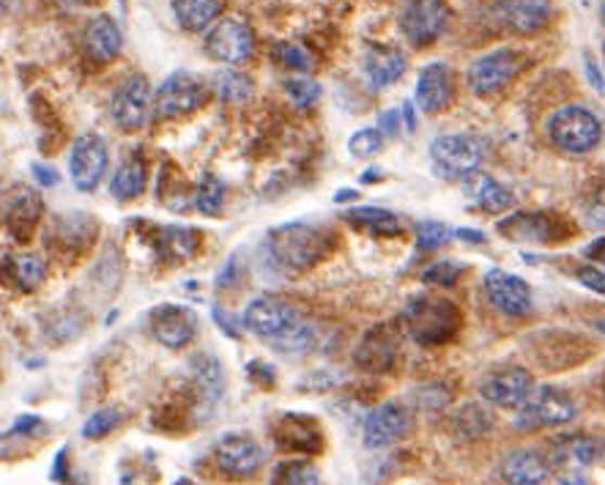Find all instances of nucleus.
<instances>
[{"mask_svg": "<svg viewBox=\"0 0 605 485\" xmlns=\"http://www.w3.org/2000/svg\"><path fill=\"white\" fill-rule=\"evenodd\" d=\"M299 321V310L294 305H288V302L278 299V296H258L244 310V327L253 335L263 337V341H274V337L285 335Z\"/></svg>", "mask_w": 605, "mask_h": 485, "instance_id": "obj_9", "label": "nucleus"}, {"mask_svg": "<svg viewBox=\"0 0 605 485\" xmlns=\"http://www.w3.org/2000/svg\"><path fill=\"white\" fill-rule=\"evenodd\" d=\"M222 201H226V181L217 179L214 174L203 176L201 187L195 192L197 212L206 214V217H217L222 212Z\"/></svg>", "mask_w": 605, "mask_h": 485, "instance_id": "obj_37", "label": "nucleus"}, {"mask_svg": "<svg viewBox=\"0 0 605 485\" xmlns=\"http://www.w3.org/2000/svg\"><path fill=\"white\" fill-rule=\"evenodd\" d=\"M285 88H288L291 102H294L299 111H305V107H310V104H316L318 99H321V86L312 80H291Z\"/></svg>", "mask_w": 605, "mask_h": 485, "instance_id": "obj_45", "label": "nucleus"}, {"mask_svg": "<svg viewBox=\"0 0 605 485\" xmlns=\"http://www.w3.org/2000/svg\"><path fill=\"white\" fill-rule=\"evenodd\" d=\"M206 52L219 64L239 66L253 59L255 34L242 20H222L206 36Z\"/></svg>", "mask_w": 605, "mask_h": 485, "instance_id": "obj_13", "label": "nucleus"}, {"mask_svg": "<svg viewBox=\"0 0 605 485\" xmlns=\"http://www.w3.org/2000/svg\"><path fill=\"white\" fill-rule=\"evenodd\" d=\"M403 330L420 346H438L455 337L461 330V312L455 302L438 299V296H414L403 310Z\"/></svg>", "mask_w": 605, "mask_h": 485, "instance_id": "obj_1", "label": "nucleus"}, {"mask_svg": "<svg viewBox=\"0 0 605 485\" xmlns=\"http://www.w3.org/2000/svg\"><path fill=\"white\" fill-rule=\"evenodd\" d=\"M151 332L165 348L190 346L197 332V312L186 305H159L151 310Z\"/></svg>", "mask_w": 605, "mask_h": 485, "instance_id": "obj_14", "label": "nucleus"}, {"mask_svg": "<svg viewBox=\"0 0 605 485\" xmlns=\"http://www.w3.org/2000/svg\"><path fill=\"white\" fill-rule=\"evenodd\" d=\"M416 233V247L420 250H436L447 242L450 231H447L445 222H436V220H425V222H416L414 228Z\"/></svg>", "mask_w": 605, "mask_h": 485, "instance_id": "obj_44", "label": "nucleus"}, {"mask_svg": "<svg viewBox=\"0 0 605 485\" xmlns=\"http://www.w3.org/2000/svg\"><path fill=\"white\" fill-rule=\"evenodd\" d=\"M587 255H592V258H597V255H603V237H600L597 242H594L592 247L587 250Z\"/></svg>", "mask_w": 605, "mask_h": 485, "instance_id": "obj_53", "label": "nucleus"}, {"mask_svg": "<svg viewBox=\"0 0 605 485\" xmlns=\"http://www.w3.org/2000/svg\"><path fill=\"white\" fill-rule=\"evenodd\" d=\"M548 138L565 154H587L603 138V124L587 107H562L548 122Z\"/></svg>", "mask_w": 605, "mask_h": 485, "instance_id": "obj_4", "label": "nucleus"}, {"mask_svg": "<svg viewBox=\"0 0 605 485\" xmlns=\"http://www.w3.org/2000/svg\"><path fill=\"white\" fill-rule=\"evenodd\" d=\"M452 427L461 439H479L482 434H488L493 427V420H490L488 411L477 404H466L452 420Z\"/></svg>", "mask_w": 605, "mask_h": 485, "instance_id": "obj_35", "label": "nucleus"}, {"mask_svg": "<svg viewBox=\"0 0 605 485\" xmlns=\"http://www.w3.org/2000/svg\"><path fill=\"white\" fill-rule=\"evenodd\" d=\"M271 346H278L280 352L283 354H305L307 348L316 343V330H312L310 323H305V321H299L294 327V330H288L285 335H280V337H274V341H269Z\"/></svg>", "mask_w": 605, "mask_h": 485, "instance_id": "obj_38", "label": "nucleus"}, {"mask_svg": "<svg viewBox=\"0 0 605 485\" xmlns=\"http://www.w3.org/2000/svg\"><path fill=\"white\" fill-rule=\"evenodd\" d=\"M535 390V379L529 370L524 368H504L490 373L482 384H479V395L488 404L499 406V409H518L529 393Z\"/></svg>", "mask_w": 605, "mask_h": 485, "instance_id": "obj_18", "label": "nucleus"}, {"mask_svg": "<svg viewBox=\"0 0 605 485\" xmlns=\"http://www.w3.org/2000/svg\"><path fill=\"white\" fill-rule=\"evenodd\" d=\"M458 237L468 239V242H474V244L485 242V233L482 231H474V228H461V231H458Z\"/></svg>", "mask_w": 605, "mask_h": 485, "instance_id": "obj_52", "label": "nucleus"}, {"mask_svg": "<svg viewBox=\"0 0 605 485\" xmlns=\"http://www.w3.org/2000/svg\"><path fill=\"white\" fill-rule=\"evenodd\" d=\"M346 220L353 228H362L370 231L373 237H400L403 233V222L398 220V214L387 212V208L378 206H359L353 212L346 214Z\"/></svg>", "mask_w": 605, "mask_h": 485, "instance_id": "obj_29", "label": "nucleus"}, {"mask_svg": "<svg viewBox=\"0 0 605 485\" xmlns=\"http://www.w3.org/2000/svg\"><path fill=\"white\" fill-rule=\"evenodd\" d=\"M351 197H357V192H351V190H340L335 195V201L337 203H346V201H351Z\"/></svg>", "mask_w": 605, "mask_h": 485, "instance_id": "obj_54", "label": "nucleus"}, {"mask_svg": "<svg viewBox=\"0 0 605 485\" xmlns=\"http://www.w3.org/2000/svg\"><path fill=\"white\" fill-rule=\"evenodd\" d=\"M41 197L28 187H14L7 195H0V212H3V222L12 228L14 233H25L28 228L36 226L41 217Z\"/></svg>", "mask_w": 605, "mask_h": 485, "instance_id": "obj_24", "label": "nucleus"}, {"mask_svg": "<svg viewBox=\"0 0 605 485\" xmlns=\"http://www.w3.org/2000/svg\"><path fill=\"white\" fill-rule=\"evenodd\" d=\"M192 373H195V382L201 387V398L208 404H217L219 395H222V368H219L217 359L211 354H197L192 359Z\"/></svg>", "mask_w": 605, "mask_h": 485, "instance_id": "obj_34", "label": "nucleus"}, {"mask_svg": "<svg viewBox=\"0 0 605 485\" xmlns=\"http://www.w3.org/2000/svg\"><path fill=\"white\" fill-rule=\"evenodd\" d=\"M600 452H603V447L592 436H565L554 445V456H551L554 463H548V467L559 474L562 483H583L581 472L597 461Z\"/></svg>", "mask_w": 605, "mask_h": 485, "instance_id": "obj_17", "label": "nucleus"}, {"mask_svg": "<svg viewBox=\"0 0 605 485\" xmlns=\"http://www.w3.org/2000/svg\"><path fill=\"white\" fill-rule=\"evenodd\" d=\"M151 113V86L143 75H132L116 88L110 99V116L127 132L145 127Z\"/></svg>", "mask_w": 605, "mask_h": 485, "instance_id": "obj_12", "label": "nucleus"}, {"mask_svg": "<svg viewBox=\"0 0 605 485\" xmlns=\"http://www.w3.org/2000/svg\"><path fill=\"white\" fill-rule=\"evenodd\" d=\"M12 280L23 291H36L47 280V260L36 253H20L9 260Z\"/></svg>", "mask_w": 605, "mask_h": 485, "instance_id": "obj_33", "label": "nucleus"}, {"mask_svg": "<svg viewBox=\"0 0 605 485\" xmlns=\"http://www.w3.org/2000/svg\"><path fill=\"white\" fill-rule=\"evenodd\" d=\"M271 434L278 439V447L291 452H321L323 434L316 420H310L307 414H283L278 420V425L271 427Z\"/></svg>", "mask_w": 605, "mask_h": 485, "instance_id": "obj_22", "label": "nucleus"}, {"mask_svg": "<svg viewBox=\"0 0 605 485\" xmlns=\"http://www.w3.org/2000/svg\"><path fill=\"white\" fill-rule=\"evenodd\" d=\"M524 69V59L513 50H490L468 69V86L477 97H490L507 88Z\"/></svg>", "mask_w": 605, "mask_h": 485, "instance_id": "obj_8", "label": "nucleus"}, {"mask_svg": "<svg viewBox=\"0 0 605 485\" xmlns=\"http://www.w3.org/2000/svg\"><path fill=\"white\" fill-rule=\"evenodd\" d=\"M411 427H414V417L411 411L406 409L403 404H381L364 417V427H362V436H364V447L370 450H381V447H389L395 442L406 439L411 434Z\"/></svg>", "mask_w": 605, "mask_h": 485, "instance_id": "obj_11", "label": "nucleus"}, {"mask_svg": "<svg viewBox=\"0 0 605 485\" xmlns=\"http://www.w3.org/2000/svg\"><path fill=\"white\" fill-rule=\"evenodd\" d=\"M499 233L510 239H518V242H529V244H545L554 239V220L548 214H529L520 212L513 214L510 220L499 222Z\"/></svg>", "mask_w": 605, "mask_h": 485, "instance_id": "obj_28", "label": "nucleus"}, {"mask_svg": "<svg viewBox=\"0 0 605 485\" xmlns=\"http://www.w3.org/2000/svg\"><path fill=\"white\" fill-rule=\"evenodd\" d=\"M381 179V174L378 170H368V174H364V184H373V181H378Z\"/></svg>", "mask_w": 605, "mask_h": 485, "instance_id": "obj_55", "label": "nucleus"}, {"mask_svg": "<svg viewBox=\"0 0 605 485\" xmlns=\"http://www.w3.org/2000/svg\"><path fill=\"white\" fill-rule=\"evenodd\" d=\"M34 174H36V179H39V184H44V187L59 184V174H55V168H47V165H34Z\"/></svg>", "mask_w": 605, "mask_h": 485, "instance_id": "obj_49", "label": "nucleus"}, {"mask_svg": "<svg viewBox=\"0 0 605 485\" xmlns=\"http://www.w3.org/2000/svg\"><path fill=\"white\" fill-rule=\"evenodd\" d=\"M493 14L507 30L529 36L548 25V20H551V0H497Z\"/></svg>", "mask_w": 605, "mask_h": 485, "instance_id": "obj_19", "label": "nucleus"}, {"mask_svg": "<svg viewBox=\"0 0 605 485\" xmlns=\"http://www.w3.org/2000/svg\"><path fill=\"white\" fill-rule=\"evenodd\" d=\"M145 184H149V168L140 156H129L121 168L116 170L113 181H110V192L116 201H134L138 195H143Z\"/></svg>", "mask_w": 605, "mask_h": 485, "instance_id": "obj_30", "label": "nucleus"}, {"mask_svg": "<svg viewBox=\"0 0 605 485\" xmlns=\"http://www.w3.org/2000/svg\"><path fill=\"white\" fill-rule=\"evenodd\" d=\"M211 88L217 91V97L222 99V102H244V99L253 93V80L233 69H222L214 75Z\"/></svg>", "mask_w": 605, "mask_h": 485, "instance_id": "obj_36", "label": "nucleus"}, {"mask_svg": "<svg viewBox=\"0 0 605 485\" xmlns=\"http://www.w3.org/2000/svg\"><path fill=\"white\" fill-rule=\"evenodd\" d=\"M118 422H121V411L118 409L93 411L86 420V425H82V436H86V439H102L110 431H116Z\"/></svg>", "mask_w": 605, "mask_h": 485, "instance_id": "obj_41", "label": "nucleus"}, {"mask_svg": "<svg viewBox=\"0 0 605 485\" xmlns=\"http://www.w3.org/2000/svg\"><path fill=\"white\" fill-rule=\"evenodd\" d=\"M39 425V417H34V414H25L23 420L17 422V425L12 427V434H28V431H34V427Z\"/></svg>", "mask_w": 605, "mask_h": 485, "instance_id": "obj_50", "label": "nucleus"}, {"mask_svg": "<svg viewBox=\"0 0 605 485\" xmlns=\"http://www.w3.org/2000/svg\"><path fill=\"white\" fill-rule=\"evenodd\" d=\"M572 417H576V404H572L570 395L556 387H537L518 406L515 425L524 427V431H537V427L567 425V422H572Z\"/></svg>", "mask_w": 605, "mask_h": 485, "instance_id": "obj_5", "label": "nucleus"}, {"mask_svg": "<svg viewBox=\"0 0 605 485\" xmlns=\"http://www.w3.org/2000/svg\"><path fill=\"white\" fill-rule=\"evenodd\" d=\"M271 55H274V61H278L283 69H291V72L312 69V55L301 44H278Z\"/></svg>", "mask_w": 605, "mask_h": 485, "instance_id": "obj_40", "label": "nucleus"}, {"mask_svg": "<svg viewBox=\"0 0 605 485\" xmlns=\"http://www.w3.org/2000/svg\"><path fill=\"white\" fill-rule=\"evenodd\" d=\"M269 250L278 258V264L299 272V269H310L326 258L332 250V239L326 237V231L307 226V222H285V226L269 231Z\"/></svg>", "mask_w": 605, "mask_h": 485, "instance_id": "obj_2", "label": "nucleus"}, {"mask_svg": "<svg viewBox=\"0 0 605 485\" xmlns=\"http://www.w3.org/2000/svg\"><path fill=\"white\" fill-rule=\"evenodd\" d=\"M82 47H86V55L93 64H110L113 59H118L124 36L110 17H93L86 34H82Z\"/></svg>", "mask_w": 605, "mask_h": 485, "instance_id": "obj_25", "label": "nucleus"}, {"mask_svg": "<svg viewBox=\"0 0 605 485\" xmlns=\"http://www.w3.org/2000/svg\"><path fill=\"white\" fill-rule=\"evenodd\" d=\"M156 247L165 260H186L197 253L201 247V233L195 228H162L159 239H156Z\"/></svg>", "mask_w": 605, "mask_h": 485, "instance_id": "obj_31", "label": "nucleus"}, {"mask_svg": "<svg viewBox=\"0 0 605 485\" xmlns=\"http://www.w3.org/2000/svg\"><path fill=\"white\" fill-rule=\"evenodd\" d=\"M485 296L499 312L513 318H524L531 312V289L524 278L510 275L504 269H490L485 275Z\"/></svg>", "mask_w": 605, "mask_h": 485, "instance_id": "obj_15", "label": "nucleus"}, {"mask_svg": "<svg viewBox=\"0 0 605 485\" xmlns=\"http://www.w3.org/2000/svg\"><path fill=\"white\" fill-rule=\"evenodd\" d=\"M69 474H66V450L59 452V458H55V469H52V480H66Z\"/></svg>", "mask_w": 605, "mask_h": 485, "instance_id": "obj_51", "label": "nucleus"}, {"mask_svg": "<svg viewBox=\"0 0 605 485\" xmlns=\"http://www.w3.org/2000/svg\"><path fill=\"white\" fill-rule=\"evenodd\" d=\"M274 480L278 483H296V485H316L321 480V472H318L312 463L305 461H285L283 467H278L274 472Z\"/></svg>", "mask_w": 605, "mask_h": 485, "instance_id": "obj_39", "label": "nucleus"}, {"mask_svg": "<svg viewBox=\"0 0 605 485\" xmlns=\"http://www.w3.org/2000/svg\"><path fill=\"white\" fill-rule=\"evenodd\" d=\"M214 461L231 477H249V474H255L263 467L266 452L253 436L228 434L214 447Z\"/></svg>", "mask_w": 605, "mask_h": 485, "instance_id": "obj_16", "label": "nucleus"}, {"mask_svg": "<svg viewBox=\"0 0 605 485\" xmlns=\"http://www.w3.org/2000/svg\"><path fill=\"white\" fill-rule=\"evenodd\" d=\"M211 316H214V321L219 323V330L226 332L228 337H242V327H239V321H236V316L233 312H226V307H219V305H214V310H211Z\"/></svg>", "mask_w": 605, "mask_h": 485, "instance_id": "obj_46", "label": "nucleus"}, {"mask_svg": "<svg viewBox=\"0 0 605 485\" xmlns=\"http://www.w3.org/2000/svg\"><path fill=\"white\" fill-rule=\"evenodd\" d=\"M450 25V9L445 0H406V9L400 14V30L406 41L414 47H427Z\"/></svg>", "mask_w": 605, "mask_h": 485, "instance_id": "obj_7", "label": "nucleus"}, {"mask_svg": "<svg viewBox=\"0 0 605 485\" xmlns=\"http://www.w3.org/2000/svg\"><path fill=\"white\" fill-rule=\"evenodd\" d=\"M463 192H466V197L474 206L488 214H502L515 203V195L507 187L499 184V181L490 179V176L477 174V170L463 176Z\"/></svg>", "mask_w": 605, "mask_h": 485, "instance_id": "obj_26", "label": "nucleus"}, {"mask_svg": "<svg viewBox=\"0 0 605 485\" xmlns=\"http://www.w3.org/2000/svg\"><path fill=\"white\" fill-rule=\"evenodd\" d=\"M499 472H502V477L507 480V483L518 485H537L551 477V467H548L545 458L535 450H513L502 461Z\"/></svg>", "mask_w": 605, "mask_h": 485, "instance_id": "obj_27", "label": "nucleus"}, {"mask_svg": "<svg viewBox=\"0 0 605 485\" xmlns=\"http://www.w3.org/2000/svg\"><path fill=\"white\" fill-rule=\"evenodd\" d=\"M364 80L373 91L392 86L400 77L406 75V55L392 47H370L368 55H364Z\"/></svg>", "mask_w": 605, "mask_h": 485, "instance_id": "obj_23", "label": "nucleus"}, {"mask_svg": "<svg viewBox=\"0 0 605 485\" xmlns=\"http://www.w3.org/2000/svg\"><path fill=\"white\" fill-rule=\"evenodd\" d=\"M395 359H398V337L395 332H389V327H373L364 332L357 352H353V362L364 373H387Z\"/></svg>", "mask_w": 605, "mask_h": 485, "instance_id": "obj_20", "label": "nucleus"}, {"mask_svg": "<svg viewBox=\"0 0 605 485\" xmlns=\"http://www.w3.org/2000/svg\"><path fill=\"white\" fill-rule=\"evenodd\" d=\"M176 20L186 30H203L219 17L222 3L219 0H173Z\"/></svg>", "mask_w": 605, "mask_h": 485, "instance_id": "obj_32", "label": "nucleus"}, {"mask_svg": "<svg viewBox=\"0 0 605 485\" xmlns=\"http://www.w3.org/2000/svg\"><path fill=\"white\" fill-rule=\"evenodd\" d=\"M384 140L387 138H384L378 129H359V132H353L351 138H348V151H351L353 156H375L384 149Z\"/></svg>", "mask_w": 605, "mask_h": 485, "instance_id": "obj_43", "label": "nucleus"}, {"mask_svg": "<svg viewBox=\"0 0 605 485\" xmlns=\"http://www.w3.org/2000/svg\"><path fill=\"white\" fill-rule=\"evenodd\" d=\"M490 145L482 135L458 132V135H441L430 143V162L441 179H463V176L474 174L482 168V162L488 159Z\"/></svg>", "mask_w": 605, "mask_h": 485, "instance_id": "obj_3", "label": "nucleus"}, {"mask_svg": "<svg viewBox=\"0 0 605 485\" xmlns=\"http://www.w3.org/2000/svg\"><path fill=\"white\" fill-rule=\"evenodd\" d=\"M110 165V151L99 135H80L72 145L69 154V174L72 181L80 192H91L102 184L104 174Z\"/></svg>", "mask_w": 605, "mask_h": 485, "instance_id": "obj_10", "label": "nucleus"}, {"mask_svg": "<svg viewBox=\"0 0 605 485\" xmlns=\"http://www.w3.org/2000/svg\"><path fill=\"white\" fill-rule=\"evenodd\" d=\"M463 275V266L458 260H438V264L427 266L422 272V280L430 285H441V289H450L458 283V278Z\"/></svg>", "mask_w": 605, "mask_h": 485, "instance_id": "obj_42", "label": "nucleus"}, {"mask_svg": "<svg viewBox=\"0 0 605 485\" xmlns=\"http://www.w3.org/2000/svg\"><path fill=\"white\" fill-rule=\"evenodd\" d=\"M578 280H581L587 289H592V291H597V294H603V289H605V278H603V272L600 269H594V266H583V269H578Z\"/></svg>", "mask_w": 605, "mask_h": 485, "instance_id": "obj_48", "label": "nucleus"}, {"mask_svg": "<svg viewBox=\"0 0 605 485\" xmlns=\"http://www.w3.org/2000/svg\"><path fill=\"white\" fill-rule=\"evenodd\" d=\"M378 132L384 135V138H395V135L403 132V116H400V111L384 113V116L378 118Z\"/></svg>", "mask_w": 605, "mask_h": 485, "instance_id": "obj_47", "label": "nucleus"}, {"mask_svg": "<svg viewBox=\"0 0 605 485\" xmlns=\"http://www.w3.org/2000/svg\"><path fill=\"white\" fill-rule=\"evenodd\" d=\"M452 97H455V82H452V69L441 61L436 64H427L420 72V80H416V104L422 107V113H441L445 107H450Z\"/></svg>", "mask_w": 605, "mask_h": 485, "instance_id": "obj_21", "label": "nucleus"}, {"mask_svg": "<svg viewBox=\"0 0 605 485\" xmlns=\"http://www.w3.org/2000/svg\"><path fill=\"white\" fill-rule=\"evenodd\" d=\"M208 99V86L192 72H173L156 88L154 107L162 118H179L201 111Z\"/></svg>", "mask_w": 605, "mask_h": 485, "instance_id": "obj_6", "label": "nucleus"}]
</instances>
